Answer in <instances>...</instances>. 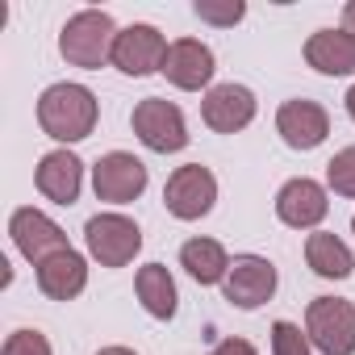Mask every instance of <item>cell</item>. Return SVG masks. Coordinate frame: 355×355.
<instances>
[{"label": "cell", "instance_id": "1", "mask_svg": "<svg viewBox=\"0 0 355 355\" xmlns=\"http://www.w3.org/2000/svg\"><path fill=\"white\" fill-rule=\"evenodd\" d=\"M38 125L55 142H80L96 130V96L84 84H51L38 96Z\"/></svg>", "mask_w": 355, "mask_h": 355}, {"label": "cell", "instance_id": "2", "mask_svg": "<svg viewBox=\"0 0 355 355\" xmlns=\"http://www.w3.org/2000/svg\"><path fill=\"white\" fill-rule=\"evenodd\" d=\"M117 26L105 9H80L76 17H67L63 34H59V55L71 63V67H105L113 59V46H117Z\"/></svg>", "mask_w": 355, "mask_h": 355}, {"label": "cell", "instance_id": "3", "mask_svg": "<svg viewBox=\"0 0 355 355\" xmlns=\"http://www.w3.org/2000/svg\"><path fill=\"white\" fill-rule=\"evenodd\" d=\"M305 334L322 355H355V305L343 297H313L305 309Z\"/></svg>", "mask_w": 355, "mask_h": 355}, {"label": "cell", "instance_id": "4", "mask_svg": "<svg viewBox=\"0 0 355 355\" xmlns=\"http://www.w3.org/2000/svg\"><path fill=\"white\" fill-rule=\"evenodd\" d=\"M138 142L155 155H171V150H184L189 146V125H184V113L175 109L171 101L163 96H146L134 105V117H130Z\"/></svg>", "mask_w": 355, "mask_h": 355}, {"label": "cell", "instance_id": "5", "mask_svg": "<svg viewBox=\"0 0 355 355\" xmlns=\"http://www.w3.org/2000/svg\"><path fill=\"white\" fill-rule=\"evenodd\" d=\"M84 243L101 268H125L142 251V230L125 214H96L84 226Z\"/></svg>", "mask_w": 355, "mask_h": 355}, {"label": "cell", "instance_id": "6", "mask_svg": "<svg viewBox=\"0 0 355 355\" xmlns=\"http://www.w3.org/2000/svg\"><path fill=\"white\" fill-rule=\"evenodd\" d=\"M218 201V180H214V171L201 167V163H184V167H175L167 175V189H163V205L171 218H180V222H197L214 209Z\"/></svg>", "mask_w": 355, "mask_h": 355}, {"label": "cell", "instance_id": "7", "mask_svg": "<svg viewBox=\"0 0 355 355\" xmlns=\"http://www.w3.org/2000/svg\"><path fill=\"white\" fill-rule=\"evenodd\" d=\"M92 189H96L101 201L125 205V201H134V197L146 193V163L134 159V155H125V150H109L92 167Z\"/></svg>", "mask_w": 355, "mask_h": 355}, {"label": "cell", "instance_id": "8", "mask_svg": "<svg viewBox=\"0 0 355 355\" xmlns=\"http://www.w3.org/2000/svg\"><path fill=\"white\" fill-rule=\"evenodd\" d=\"M9 234H13L17 251H21L34 268H42L46 259L71 251V247H67V234H63L42 209H30V205H26V209H13V218H9Z\"/></svg>", "mask_w": 355, "mask_h": 355}, {"label": "cell", "instance_id": "9", "mask_svg": "<svg viewBox=\"0 0 355 355\" xmlns=\"http://www.w3.org/2000/svg\"><path fill=\"white\" fill-rule=\"evenodd\" d=\"M163 59H167V42L155 26L138 21V26H125L117 34V46H113V67L121 76H150V71H163Z\"/></svg>", "mask_w": 355, "mask_h": 355}, {"label": "cell", "instance_id": "10", "mask_svg": "<svg viewBox=\"0 0 355 355\" xmlns=\"http://www.w3.org/2000/svg\"><path fill=\"white\" fill-rule=\"evenodd\" d=\"M222 288H226V301H234L239 309H259L276 293V268L263 255H239L230 259Z\"/></svg>", "mask_w": 355, "mask_h": 355}, {"label": "cell", "instance_id": "11", "mask_svg": "<svg viewBox=\"0 0 355 355\" xmlns=\"http://www.w3.org/2000/svg\"><path fill=\"white\" fill-rule=\"evenodd\" d=\"M201 117L218 134H239L255 121V92L247 84H218L201 101Z\"/></svg>", "mask_w": 355, "mask_h": 355}, {"label": "cell", "instance_id": "12", "mask_svg": "<svg viewBox=\"0 0 355 355\" xmlns=\"http://www.w3.org/2000/svg\"><path fill=\"white\" fill-rule=\"evenodd\" d=\"M276 134L284 138V146H293V150H313V146H322L326 142V134H330V117H326V109L318 105V101H284L280 105V113H276Z\"/></svg>", "mask_w": 355, "mask_h": 355}, {"label": "cell", "instance_id": "13", "mask_svg": "<svg viewBox=\"0 0 355 355\" xmlns=\"http://www.w3.org/2000/svg\"><path fill=\"white\" fill-rule=\"evenodd\" d=\"M326 214H330L326 189L318 180H309V175H297V180H288L276 193V218L293 230H313Z\"/></svg>", "mask_w": 355, "mask_h": 355}, {"label": "cell", "instance_id": "14", "mask_svg": "<svg viewBox=\"0 0 355 355\" xmlns=\"http://www.w3.org/2000/svg\"><path fill=\"white\" fill-rule=\"evenodd\" d=\"M214 51L197 38H180V42H171L167 46V59H163V76L175 84V88H184V92H201L209 80H214Z\"/></svg>", "mask_w": 355, "mask_h": 355}, {"label": "cell", "instance_id": "15", "mask_svg": "<svg viewBox=\"0 0 355 355\" xmlns=\"http://www.w3.org/2000/svg\"><path fill=\"white\" fill-rule=\"evenodd\" d=\"M34 184L46 201L55 205H76L80 197V184H84V163L71 155V150H51L38 159V171H34Z\"/></svg>", "mask_w": 355, "mask_h": 355}, {"label": "cell", "instance_id": "16", "mask_svg": "<svg viewBox=\"0 0 355 355\" xmlns=\"http://www.w3.org/2000/svg\"><path fill=\"white\" fill-rule=\"evenodd\" d=\"M305 63L322 76H355V34L347 30H318L305 42Z\"/></svg>", "mask_w": 355, "mask_h": 355}, {"label": "cell", "instance_id": "17", "mask_svg": "<svg viewBox=\"0 0 355 355\" xmlns=\"http://www.w3.org/2000/svg\"><path fill=\"white\" fill-rule=\"evenodd\" d=\"M84 284H88V263L80 251H63L38 268V288L51 301H76L84 293Z\"/></svg>", "mask_w": 355, "mask_h": 355}, {"label": "cell", "instance_id": "18", "mask_svg": "<svg viewBox=\"0 0 355 355\" xmlns=\"http://www.w3.org/2000/svg\"><path fill=\"white\" fill-rule=\"evenodd\" d=\"M134 288H138V301H142V309H146L150 318H159V322L175 318V301H180V293H175V280H171V272H167L163 263L138 268Z\"/></svg>", "mask_w": 355, "mask_h": 355}, {"label": "cell", "instance_id": "19", "mask_svg": "<svg viewBox=\"0 0 355 355\" xmlns=\"http://www.w3.org/2000/svg\"><path fill=\"white\" fill-rule=\"evenodd\" d=\"M180 268H184L197 284H218V280H226V272H230V255H226V247H222L218 239H189V243L180 247Z\"/></svg>", "mask_w": 355, "mask_h": 355}, {"label": "cell", "instance_id": "20", "mask_svg": "<svg viewBox=\"0 0 355 355\" xmlns=\"http://www.w3.org/2000/svg\"><path fill=\"white\" fill-rule=\"evenodd\" d=\"M305 259H309V268H313L322 280H347L351 268H355L347 243L334 239V234H326V230H318V234L305 239Z\"/></svg>", "mask_w": 355, "mask_h": 355}, {"label": "cell", "instance_id": "21", "mask_svg": "<svg viewBox=\"0 0 355 355\" xmlns=\"http://www.w3.org/2000/svg\"><path fill=\"white\" fill-rule=\"evenodd\" d=\"M326 184L338 197H355V146H343L330 163H326Z\"/></svg>", "mask_w": 355, "mask_h": 355}, {"label": "cell", "instance_id": "22", "mask_svg": "<svg viewBox=\"0 0 355 355\" xmlns=\"http://www.w3.org/2000/svg\"><path fill=\"white\" fill-rule=\"evenodd\" d=\"M193 13L201 21H209V26H234V21H243L247 5H243V0H197Z\"/></svg>", "mask_w": 355, "mask_h": 355}, {"label": "cell", "instance_id": "23", "mask_svg": "<svg viewBox=\"0 0 355 355\" xmlns=\"http://www.w3.org/2000/svg\"><path fill=\"white\" fill-rule=\"evenodd\" d=\"M272 355H313L309 334H301V326H293V322H276L272 326Z\"/></svg>", "mask_w": 355, "mask_h": 355}, {"label": "cell", "instance_id": "24", "mask_svg": "<svg viewBox=\"0 0 355 355\" xmlns=\"http://www.w3.org/2000/svg\"><path fill=\"white\" fill-rule=\"evenodd\" d=\"M0 355H55L42 330H13L0 347Z\"/></svg>", "mask_w": 355, "mask_h": 355}, {"label": "cell", "instance_id": "25", "mask_svg": "<svg viewBox=\"0 0 355 355\" xmlns=\"http://www.w3.org/2000/svg\"><path fill=\"white\" fill-rule=\"evenodd\" d=\"M209 355H255V347H251L247 338H222Z\"/></svg>", "mask_w": 355, "mask_h": 355}, {"label": "cell", "instance_id": "26", "mask_svg": "<svg viewBox=\"0 0 355 355\" xmlns=\"http://www.w3.org/2000/svg\"><path fill=\"white\" fill-rule=\"evenodd\" d=\"M343 26H347V34H355V0L343 9Z\"/></svg>", "mask_w": 355, "mask_h": 355}, {"label": "cell", "instance_id": "27", "mask_svg": "<svg viewBox=\"0 0 355 355\" xmlns=\"http://www.w3.org/2000/svg\"><path fill=\"white\" fill-rule=\"evenodd\" d=\"M96 355H138V351H130V347H105V351H96Z\"/></svg>", "mask_w": 355, "mask_h": 355}, {"label": "cell", "instance_id": "28", "mask_svg": "<svg viewBox=\"0 0 355 355\" xmlns=\"http://www.w3.org/2000/svg\"><path fill=\"white\" fill-rule=\"evenodd\" d=\"M347 113H351V121H355V88L347 92Z\"/></svg>", "mask_w": 355, "mask_h": 355}, {"label": "cell", "instance_id": "29", "mask_svg": "<svg viewBox=\"0 0 355 355\" xmlns=\"http://www.w3.org/2000/svg\"><path fill=\"white\" fill-rule=\"evenodd\" d=\"M351 230H355V218H351Z\"/></svg>", "mask_w": 355, "mask_h": 355}]
</instances>
